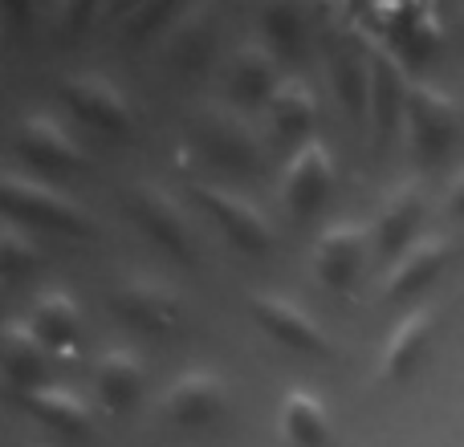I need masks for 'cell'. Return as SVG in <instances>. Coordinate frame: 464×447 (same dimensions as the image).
I'll return each mask as SVG.
<instances>
[{
  "label": "cell",
  "instance_id": "6da1fadb",
  "mask_svg": "<svg viewBox=\"0 0 464 447\" xmlns=\"http://www.w3.org/2000/svg\"><path fill=\"white\" fill-rule=\"evenodd\" d=\"M322 49H326L330 81H334V94L343 102L346 119L371 122V45H367V21H362V13L330 8Z\"/></svg>",
  "mask_w": 464,
  "mask_h": 447
},
{
  "label": "cell",
  "instance_id": "7a4b0ae2",
  "mask_svg": "<svg viewBox=\"0 0 464 447\" xmlns=\"http://www.w3.org/2000/svg\"><path fill=\"white\" fill-rule=\"evenodd\" d=\"M188 147L200 159H208L212 167H228L240 176H253L265 163V143L256 135V127L237 114L232 106H204L188 122Z\"/></svg>",
  "mask_w": 464,
  "mask_h": 447
},
{
  "label": "cell",
  "instance_id": "3957f363",
  "mask_svg": "<svg viewBox=\"0 0 464 447\" xmlns=\"http://www.w3.org/2000/svg\"><path fill=\"white\" fill-rule=\"evenodd\" d=\"M403 135L416 163H428V167L440 163L464 135V98L444 94L440 86H428V81H411Z\"/></svg>",
  "mask_w": 464,
  "mask_h": 447
},
{
  "label": "cell",
  "instance_id": "277c9868",
  "mask_svg": "<svg viewBox=\"0 0 464 447\" xmlns=\"http://www.w3.org/2000/svg\"><path fill=\"white\" fill-rule=\"evenodd\" d=\"M0 204H5L8 216L21 224H41V228L65 232V236H94V220L78 200H70L65 192H57V187L41 184L33 176H21V171L5 176Z\"/></svg>",
  "mask_w": 464,
  "mask_h": 447
},
{
  "label": "cell",
  "instance_id": "5b68a950",
  "mask_svg": "<svg viewBox=\"0 0 464 447\" xmlns=\"http://www.w3.org/2000/svg\"><path fill=\"white\" fill-rule=\"evenodd\" d=\"M367 45H371V143L375 151H383L387 138L395 135V127L408 114V62L379 37L367 24Z\"/></svg>",
  "mask_w": 464,
  "mask_h": 447
},
{
  "label": "cell",
  "instance_id": "8992f818",
  "mask_svg": "<svg viewBox=\"0 0 464 447\" xmlns=\"http://www.w3.org/2000/svg\"><path fill=\"white\" fill-rule=\"evenodd\" d=\"M188 195H192V200L220 224V232H225L237 248H245V252H261V256L273 252V244H277V228H273L269 216L256 212L248 200H240V195H232L217 184H200V179L188 184Z\"/></svg>",
  "mask_w": 464,
  "mask_h": 447
},
{
  "label": "cell",
  "instance_id": "52a82bcc",
  "mask_svg": "<svg viewBox=\"0 0 464 447\" xmlns=\"http://www.w3.org/2000/svg\"><path fill=\"white\" fill-rule=\"evenodd\" d=\"M122 200H127V212L139 220V228L147 232V236L155 240V244H163L176 261H196V244H192V224H188L184 208H179L176 200H171L163 187L155 184H130L127 192H122Z\"/></svg>",
  "mask_w": 464,
  "mask_h": 447
},
{
  "label": "cell",
  "instance_id": "ba28073f",
  "mask_svg": "<svg viewBox=\"0 0 464 447\" xmlns=\"http://www.w3.org/2000/svg\"><path fill=\"white\" fill-rule=\"evenodd\" d=\"M371 244H375L371 224H351V220L330 224V228L318 236V244H314V277H318L326 289L346 293V289L359 281Z\"/></svg>",
  "mask_w": 464,
  "mask_h": 447
},
{
  "label": "cell",
  "instance_id": "9c48e42d",
  "mask_svg": "<svg viewBox=\"0 0 464 447\" xmlns=\"http://www.w3.org/2000/svg\"><path fill=\"white\" fill-rule=\"evenodd\" d=\"M62 98L82 122H90L94 130H106L114 138H127L135 130V110L127 106V98L111 86L106 78L94 73H78V78L62 81Z\"/></svg>",
  "mask_w": 464,
  "mask_h": 447
},
{
  "label": "cell",
  "instance_id": "30bf717a",
  "mask_svg": "<svg viewBox=\"0 0 464 447\" xmlns=\"http://www.w3.org/2000/svg\"><path fill=\"white\" fill-rule=\"evenodd\" d=\"M248 313L261 321V329L269 338H277L281 346L289 350H302V354H334V342L322 334V326L302 309V305L285 301V297H273V293H248Z\"/></svg>",
  "mask_w": 464,
  "mask_h": 447
},
{
  "label": "cell",
  "instance_id": "8fae6325",
  "mask_svg": "<svg viewBox=\"0 0 464 447\" xmlns=\"http://www.w3.org/2000/svg\"><path fill=\"white\" fill-rule=\"evenodd\" d=\"M334 192V155L326 143H305L297 147V155L289 159L285 179H281V195H285V208L297 216H314L322 204Z\"/></svg>",
  "mask_w": 464,
  "mask_h": 447
},
{
  "label": "cell",
  "instance_id": "7c38bea8",
  "mask_svg": "<svg viewBox=\"0 0 464 447\" xmlns=\"http://www.w3.org/2000/svg\"><path fill=\"white\" fill-rule=\"evenodd\" d=\"M432 338H436V309L432 305H420V309H411L408 318L395 326V334L387 338L383 354H379L375 383L379 386L408 383L420 362L428 358V350H432Z\"/></svg>",
  "mask_w": 464,
  "mask_h": 447
},
{
  "label": "cell",
  "instance_id": "4fadbf2b",
  "mask_svg": "<svg viewBox=\"0 0 464 447\" xmlns=\"http://www.w3.org/2000/svg\"><path fill=\"white\" fill-rule=\"evenodd\" d=\"M114 309L119 318H127L130 326L147 329V334H168V329L179 326V293L163 281H151V277H135L114 293Z\"/></svg>",
  "mask_w": 464,
  "mask_h": 447
},
{
  "label": "cell",
  "instance_id": "5bb4252c",
  "mask_svg": "<svg viewBox=\"0 0 464 447\" xmlns=\"http://www.w3.org/2000/svg\"><path fill=\"white\" fill-rule=\"evenodd\" d=\"M225 403H228V391H225V383H220V375H212V370H192V375L171 383L160 411L176 427H204L225 411Z\"/></svg>",
  "mask_w": 464,
  "mask_h": 447
},
{
  "label": "cell",
  "instance_id": "9a60e30c",
  "mask_svg": "<svg viewBox=\"0 0 464 447\" xmlns=\"http://www.w3.org/2000/svg\"><path fill=\"white\" fill-rule=\"evenodd\" d=\"M452 256V240L449 236H424L408 248L403 256H395V264L383 277V297L387 301H403L411 293H424L436 277L444 272Z\"/></svg>",
  "mask_w": 464,
  "mask_h": 447
},
{
  "label": "cell",
  "instance_id": "2e32d148",
  "mask_svg": "<svg viewBox=\"0 0 464 447\" xmlns=\"http://www.w3.org/2000/svg\"><path fill=\"white\" fill-rule=\"evenodd\" d=\"M420 216H424V184L420 179H408V184L392 187L383 200V208H379L375 224H371V232H375V248L383 256H403L416 240H411V232H416Z\"/></svg>",
  "mask_w": 464,
  "mask_h": 447
},
{
  "label": "cell",
  "instance_id": "e0dca14e",
  "mask_svg": "<svg viewBox=\"0 0 464 447\" xmlns=\"http://www.w3.org/2000/svg\"><path fill=\"white\" fill-rule=\"evenodd\" d=\"M277 90H281L277 57H273L269 45L248 41V45H240L237 53H232V62H228V94L237 98L240 106H269Z\"/></svg>",
  "mask_w": 464,
  "mask_h": 447
},
{
  "label": "cell",
  "instance_id": "ac0fdd59",
  "mask_svg": "<svg viewBox=\"0 0 464 447\" xmlns=\"http://www.w3.org/2000/svg\"><path fill=\"white\" fill-rule=\"evenodd\" d=\"M16 155L45 171H82L86 151L57 127L53 119H24L16 130Z\"/></svg>",
  "mask_w": 464,
  "mask_h": 447
},
{
  "label": "cell",
  "instance_id": "d6986e66",
  "mask_svg": "<svg viewBox=\"0 0 464 447\" xmlns=\"http://www.w3.org/2000/svg\"><path fill=\"white\" fill-rule=\"evenodd\" d=\"M265 122H269L273 138L281 143H314V127H318V98L302 78L281 81V90L273 94V102L265 106Z\"/></svg>",
  "mask_w": 464,
  "mask_h": 447
},
{
  "label": "cell",
  "instance_id": "ffe728a7",
  "mask_svg": "<svg viewBox=\"0 0 464 447\" xmlns=\"http://www.w3.org/2000/svg\"><path fill=\"white\" fill-rule=\"evenodd\" d=\"M212 41H217V24H212L208 8H184V16L163 33V57H168L176 70L192 73L208 62Z\"/></svg>",
  "mask_w": 464,
  "mask_h": 447
},
{
  "label": "cell",
  "instance_id": "44dd1931",
  "mask_svg": "<svg viewBox=\"0 0 464 447\" xmlns=\"http://www.w3.org/2000/svg\"><path fill=\"white\" fill-rule=\"evenodd\" d=\"M281 435H285L289 447H330L334 443V427H330V415L310 391L294 386V391L281 399Z\"/></svg>",
  "mask_w": 464,
  "mask_h": 447
},
{
  "label": "cell",
  "instance_id": "7402d4cb",
  "mask_svg": "<svg viewBox=\"0 0 464 447\" xmlns=\"http://www.w3.org/2000/svg\"><path fill=\"white\" fill-rule=\"evenodd\" d=\"M29 329L41 338V346H45L49 354H57V358H65V362H73V346H78L82 313H78V305H73L70 293H49V297H41L37 309H33Z\"/></svg>",
  "mask_w": 464,
  "mask_h": 447
},
{
  "label": "cell",
  "instance_id": "603a6c76",
  "mask_svg": "<svg viewBox=\"0 0 464 447\" xmlns=\"http://www.w3.org/2000/svg\"><path fill=\"white\" fill-rule=\"evenodd\" d=\"M21 407L29 415H37L41 423H49L62 435H90V407L82 395L65 391V386H33V391L16 395Z\"/></svg>",
  "mask_w": 464,
  "mask_h": 447
},
{
  "label": "cell",
  "instance_id": "cb8c5ba5",
  "mask_svg": "<svg viewBox=\"0 0 464 447\" xmlns=\"http://www.w3.org/2000/svg\"><path fill=\"white\" fill-rule=\"evenodd\" d=\"M94 391L98 403H102L111 415L135 407L139 391H143V362L130 350H111L102 362L94 366Z\"/></svg>",
  "mask_w": 464,
  "mask_h": 447
},
{
  "label": "cell",
  "instance_id": "d4e9b609",
  "mask_svg": "<svg viewBox=\"0 0 464 447\" xmlns=\"http://www.w3.org/2000/svg\"><path fill=\"white\" fill-rule=\"evenodd\" d=\"M45 358L49 350L41 346V338L33 334L24 321H8V334H5V370L16 386H29L45 375Z\"/></svg>",
  "mask_w": 464,
  "mask_h": 447
},
{
  "label": "cell",
  "instance_id": "484cf974",
  "mask_svg": "<svg viewBox=\"0 0 464 447\" xmlns=\"http://www.w3.org/2000/svg\"><path fill=\"white\" fill-rule=\"evenodd\" d=\"M179 16H184V8L176 0H139V5L122 8V33H127V41H143L151 33H168Z\"/></svg>",
  "mask_w": 464,
  "mask_h": 447
},
{
  "label": "cell",
  "instance_id": "4316f807",
  "mask_svg": "<svg viewBox=\"0 0 464 447\" xmlns=\"http://www.w3.org/2000/svg\"><path fill=\"white\" fill-rule=\"evenodd\" d=\"M37 256H41V248L16 224H8L0 232V277L5 281H21L24 272H33L37 269Z\"/></svg>",
  "mask_w": 464,
  "mask_h": 447
},
{
  "label": "cell",
  "instance_id": "83f0119b",
  "mask_svg": "<svg viewBox=\"0 0 464 447\" xmlns=\"http://www.w3.org/2000/svg\"><path fill=\"white\" fill-rule=\"evenodd\" d=\"M261 24H265V33L273 37V45H281V49H297L302 45V37H305V13L302 8H294V5L265 8Z\"/></svg>",
  "mask_w": 464,
  "mask_h": 447
},
{
  "label": "cell",
  "instance_id": "f1b7e54d",
  "mask_svg": "<svg viewBox=\"0 0 464 447\" xmlns=\"http://www.w3.org/2000/svg\"><path fill=\"white\" fill-rule=\"evenodd\" d=\"M98 16V5L94 0H78V5H65L62 13H57V33H62L65 41H78V33H86V24Z\"/></svg>",
  "mask_w": 464,
  "mask_h": 447
},
{
  "label": "cell",
  "instance_id": "f546056e",
  "mask_svg": "<svg viewBox=\"0 0 464 447\" xmlns=\"http://www.w3.org/2000/svg\"><path fill=\"white\" fill-rule=\"evenodd\" d=\"M444 208H449V216L452 220H460L464 224V171L457 179H452V187H449V200H444Z\"/></svg>",
  "mask_w": 464,
  "mask_h": 447
}]
</instances>
